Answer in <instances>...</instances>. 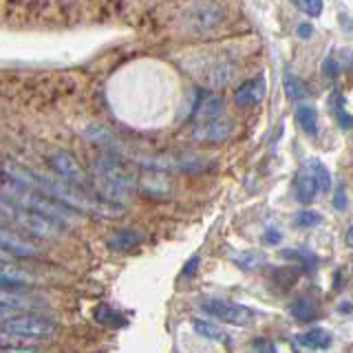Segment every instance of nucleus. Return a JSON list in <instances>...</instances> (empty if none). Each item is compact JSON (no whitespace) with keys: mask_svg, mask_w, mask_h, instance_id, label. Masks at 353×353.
Here are the masks:
<instances>
[{"mask_svg":"<svg viewBox=\"0 0 353 353\" xmlns=\"http://www.w3.org/2000/svg\"><path fill=\"white\" fill-rule=\"evenodd\" d=\"M0 174H3L5 183H14V185H22V188H31V190H40L44 194H49L53 199H58L64 205H69L77 212H88L102 219H119L124 216L126 208L124 203H115L108 201V199L102 196H91L88 190H82V188L71 185L58 179H51V176H42L36 174L22 165L14 163V161H3L0 163Z\"/></svg>","mask_w":353,"mask_h":353,"instance_id":"1","label":"nucleus"},{"mask_svg":"<svg viewBox=\"0 0 353 353\" xmlns=\"http://www.w3.org/2000/svg\"><path fill=\"white\" fill-rule=\"evenodd\" d=\"M93 185L102 199L124 203L137 188V176L132 174L115 152H102L93 159Z\"/></svg>","mask_w":353,"mask_h":353,"instance_id":"2","label":"nucleus"},{"mask_svg":"<svg viewBox=\"0 0 353 353\" xmlns=\"http://www.w3.org/2000/svg\"><path fill=\"white\" fill-rule=\"evenodd\" d=\"M3 196H7L9 201H14L22 208H29L33 212H40L44 216H49L53 221H58L62 225H75L80 223V212L69 205H64L58 199H53L49 194H44L40 190H31V188H22L14 183H5Z\"/></svg>","mask_w":353,"mask_h":353,"instance_id":"3","label":"nucleus"},{"mask_svg":"<svg viewBox=\"0 0 353 353\" xmlns=\"http://www.w3.org/2000/svg\"><path fill=\"white\" fill-rule=\"evenodd\" d=\"M0 214L7 219V223H16L20 230H25L38 239H55L62 232V223H58V221L9 201L3 194H0Z\"/></svg>","mask_w":353,"mask_h":353,"instance_id":"4","label":"nucleus"},{"mask_svg":"<svg viewBox=\"0 0 353 353\" xmlns=\"http://www.w3.org/2000/svg\"><path fill=\"white\" fill-rule=\"evenodd\" d=\"M143 168H152V170H161V172H185V174H194V172H205L210 170V161L205 154L199 152H165V154H154V157H132Z\"/></svg>","mask_w":353,"mask_h":353,"instance_id":"5","label":"nucleus"},{"mask_svg":"<svg viewBox=\"0 0 353 353\" xmlns=\"http://www.w3.org/2000/svg\"><path fill=\"white\" fill-rule=\"evenodd\" d=\"M194 73L199 75L210 91L225 88L234 82L239 73L236 64L230 58H219V55H194Z\"/></svg>","mask_w":353,"mask_h":353,"instance_id":"6","label":"nucleus"},{"mask_svg":"<svg viewBox=\"0 0 353 353\" xmlns=\"http://www.w3.org/2000/svg\"><path fill=\"white\" fill-rule=\"evenodd\" d=\"M3 329L14 331V334H22L33 340H44L58 331V323L40 314H18L16 318L3 323Z\"/></svg>","mask_w":353,"mask_h":353,"instance_id":"7","label":"nucleus"},{"mask_svg":"<svg viewBox=\"0 0 353 353\" xmlns=\"http://www.w3.org/2000/svg\"><path fill=\"white\" fill-rule=\"evenodd\" d=\"M51 168L53 172L60 176L62 181L66 183H71V185H77V188H82V190H91L93 185V179L88 176V172L80 165V161H77L71 152H66V150H55L51 154Z\"/></svg>","mask_w":353,"mask_h":353,"instance_id":"8","label":"nucleus"},{"mask_svg":"<svg viewBox=\"0 0 353 353\" xmlns=\"http://www.w3.org/2000/svg\"><path fill=\"white\" fill-rule=\"evenodd\" d=\"M232 132H234V121L223 115L208 121H196V126L190 130V139L199 146H221L232 137Z\"/></svg>","mask_w":353,"mask_h":353,"instance_id":"9","label":"nucleus"},{"mask_svg":"<svg viewBox=\"0 0 353 353\" xmlns=\"http://www.w3.org/2000/svg\"><path fill=\"white\" fill-rule=\"evenodd\" d=\"M225 20V11L221 9L214 3H201L196 5L194 9L188 11L185 16V27L190 29L192 33H210L214 31L216 27L223 25Z\"/></svg>","mask_w":353,"mask_h":353,"instance_id":"10","label":"nucleus"},{"mask_svg":"<svg viewBox=\"0 0 353 353\" xmlns=\"http://www.w3.org/2000/svg\"><path fill=\"white\" fill-rule=\"evenodd\" d=\"M203 312L210 314L212 318H216V320H223V323H228V325H234V327H248L254 320L252 309L236 305V303H225V301L203 303Z\"/></svg>","mask_w":353,"mask_h":353,"instance_id":"11","label":"nucleus"},{"mask_svg":"<svg viewBox=\"0 0 353 353\" xmlns=\"http://www.w3.org/2000/svg\"><path fill=\"white\" fill-rule=\"evenodd\" d=\"M137 188L152 199H168L172 194V181L168 172L152 170V168H146V172H141V176H137Z\"/></svg>","mask_w":353,"mask_h":353,"instance_id":"12","label":"nucleus"},{"mask_svg":"<svg viewBox=\"0 0 353 353\" xmlns=\"http://www.w3.org/2000/svg\"><path fill=\"white\" fill-rule=\"evenodd\" d=\"M0 245L14 254L16 259H33L40 254V250L33 245L31 241H27L25 236H20L18 232H11L7 228H0Z\"/></svg>","mask_w":353,"mask_h":353,"instance_id":"13","label":"nucleus"},{"mask_svg":"<svg viewBox=\"0 0 353 353\" xmlns=\"http://www.w3.org/2000/svg\"><path fill=\"white\" fill-rule=\"evenodd\" d=\"M223 115H225V102L216 93H203L194 102V113H192L194 121H208Z\"/></svg>","mask_w":353,"mask_h":353,"instance_id":"14","label":"nucleus"},{"mask_svg":"<svg viewBox=\"0 0 353 353\" xmlns=\"http://www.w3.org/2000/svg\"><path fill=\"white\" fill-rule=\"evenodd\" d=\"M263 97H265L263 77H256V80H250L245 84H241L234 91V102H236V106H243V108L261 104Z\"/></svg>","mask_w":353,"mask_h":353,"instance_id":"15","label":"nucleus"},{"mask_svg":"<svg viewBox=\"0 0 353 353\" xmlns=\"http://www.w3.org/2000/svg\"><path fill=\"white\" fill-rule=\"evenodd\" d=\"M296 119H298V126H301V130L307 137H318V110L314 104H309V102L298 104Z\"/></svg>","mask_w":353,"mask_h":353,"instance_id":"16","label":"nucleus"},{"mask_svg":"<svg viewBox=\"0 0 353 353\" xmlns=\"http://www.w3.org/2000/svg\"><path fill=\"white\" fill-rule=\"evenodd\" d=\"M318 183L314 179V174L309 172L307 168L301 170V174L296 176V199H298V203H312L316 194H318Z\"/></svg>","mask_w":353,"mask_h":353,"instance_id":"17","label":"nucleus"},{"mask_svg":"<svg viewBox=\"0 0 353 353\" xmlns=\"http://www.w3.org/2000/svg\"><path fill=\"white\" fill-rule=\"evenodd\" d=\"M141 241H143L141 232H137V230H119L108 239V248L115 250V252H128V250H135Z\"/></svg>","mask_w":353,"mask_h":353,"instance_id":"18","label":"nucleus"},{"mask_svg":"<svg viewBox=\"0 0 353 353\" xmlns=\"http://www.w3.org/2000/svg\"><path fill=\"white\" fill-rule=\"evenodd\" d=\"M331 340H334V338H331V334L327 329H309V331H305L303 336H298V342H301L303 347L314 349V351L329 349Z\"/></svg>","mask_w":353,"mask_h":353,"instance_id":"19","label":"nucleus"},{"mask_svg":"<svg viewBox=\"0 0 353 353\" xmlns=\"http://www.w3.org/2000/svg\"><path fill=\"white\" fill-rule=\"evenodd\" d=\"M283 88H285V95L287 99H292V102H305V99L309 97V86L305 80H301V77H296L292 73H287L285 75V80H283Z\"/></svg>","mask_w":353,"mask_h":353,"instance_id":"20","label":"nucleus"},{"mask_svg":"<svg viewBox=\"0 0 353 353\" xmlns=\"http://www.w3.org/2000/svg\"><path fill=\"white\" fill-rule=\"evenodd\" d=\"M305 168L314 174V179L318 183V190L323 192V194H329L331 192V185H334V181H331V172L327 165L320 161V159H309L305 163Z\"/></svg>","mask_w":353,"mask_h":353,"instance_id":"21","label":"nucleus"},{"mask_svg":"<svg viewBox=\"0 0 353 353\" xmlns=\"http://www.w3.org/2000/svg\"><path fill=\"white\" fill-rule=\"evenodd\" d=\"M192 329H194L201 338H205V340L225 342V338H228V336H225V331H221L216 325L208 323V320H199V318H194V320H192Z\"/></svg>","mask_w":353,"mask_h":353,"instance_id":"22","label":"nucleus"},{"mask_svg":"<svg viewBox=\"0 0 353 353\" xmlns=\"http://www.w3.org/2000/svg\"><path fill=\"white\" fill-rule=\"evenodd\" d=\"M232 261H234L243 272H256L265 259L259 252H241V254H234Z\"/></svg>","mask_w":353,"mask_h":353,"instance_id":"23","label":"nucleus"},{"mask_svg":"<svg viewBox=\"0 0 353 353\" xmlns=\"http://www.w3.org/2000/svg\"><path fill=\"white\" fill-rule=\"evenodd\" d=\"M292 314H294V318L303 320V323H309V320L316 318L318 309H316V305L312 301H305V298H301V301H296L292 305Z\"/></svg>","mask_w":353,"mask_h":353,"instance_id":"24","label":"nucleus"},{"mask_svg":"<svg viewBox=\"0 0 353 353\" xmlns=\"http://www.w3.org/2000/svg\"><path fill=\"white\" fill-rule=\"evenodd\" d=\"M320 221H323V216L314 212V210H301V212L296 214L298 228H316V225H320Z\"/></svg>","mask_w":353,"mask_h":353,"instance_id":"25","label":"nucleus"},{"mask_svg":"<svg viewBox=\"0 0 353 353\" xmlns=\"http://www.w3.org/2000/svg\"><path fill=\"white\" fill-rule=\"evenodd\" d=\"M283 256L285 259H298L307 270L316 268V256H314L312 252H307V250H290V252H283Z\"/></svg>","mask_w":353,"mask_h":353,"instance_id":"26","label":"nucleus"},{"mask_svg":"<svg viewBox=\"0 0 353 353\" xmlns=\"http://www.w3.org/2000/svg\"><path fill=\"white\" fill-rule=\"evenodd\" d=\"M296 5L301 7L309 18L323 16V9H325V3H323V0H296Z\"/></svg>","mask_w":353,"mask_h":353,"instance_id":"27","label":"nucleus"},{"mask_svg":"<svg viewBox=\"0 0 353 353\" xmlns=\"http://www.w3.org/2000/svg\"><path fill=\"white\" fill-rule=\"evenodd\" d=\"M95 316H97V320L102 325H121V316H117L115 312H110L108 307H99Z\"/></svg>","mask_w":353,"mask_h":353,"instance_id":"28","label":"nucleus"},{"mask_svg":"<svg viewBox=\"0 0 353 353\" xmlns=\"http://www.w3.org/2000/svg\"><path fill=\"white\" fill-rule=\"evenodd\" d=\"M199 265H201V256H199V254H194V256L185 263V268L181 270V276H185V279H192V276L199 272Z\"/></svg>","mask_w":353,"mask_h":353,"instance_id":"29","label":"nucleus"},{"mask_svg":"<svg viewBox=\"0 0 353 353\" xmlns=\"http://www.w3.org/2000/svg\"><path fill=\"white\" fill-rule=\"evenodd\" d=\"M18 314H22L20 309L11 307V305H5V303H0V323H7V320L16 318Z\"/></svg>","mask_w":353,"mask_h":353,"instance_id":"30","label":"nucleus"},{"mask_svg":"<svg viewBox=\"0 0 353 353\" xmlns=\"http://www.w3.org/2000/svg\"><path fill=\"white\" fill-rule=\"evenodd\" d=\"M338 64H336V58H334V55H329V58L325 60V64H323V73L329 77V80H334V77L338 75Z\"/></svg>","mask_w":353,"mask_h":353,"instance_id":"31","label":"nucleus"},{"mask_svg":"<svg viewBox=\"0 0 353 353\" xmlns=\"http://www.w3.org/2000/svg\"><path fill=\"white\" fill-rule=\"evenodd\" d=\"M334 205L336 210H347V192H345V185H338V190H336V199H334Z\"/></svg>","mask_w":353,"mask_h":353,"instance_id":"32","label":"nucleus"},{"mask_svg":"<svg viewBox=\"0 0 353 353\" xmlns=\"http://www.w3.org/2000/svg\"><path fill=\"white\" fill-rule=\"evenodd\" d=\"M0 353H42V351L33 349L29 345H22V347H0Z\"/></svg>","mask_w":353,"mask_h":353,"instance_id":"33","label":"nucleus"},{"mask_svg":"<svg viewBox=\"0 0 353 353\" xmlns=\"http://www.w3.org/2000/svg\"><path fill=\"white\" fill-rule=\"evenodd\" d=\"M281 232L279 230H268V232H265V241H268V243H272V245H276V243H281Z\"/></svg>","mask_w":353,"mask_h":353,"instance_id":"34","label":"nucleus"},{"mask_svg":"<svg viewBox=\"0 0 353 353\" xmlns=\"http://www.w3.org/2000/svg\"><path fill=\"white\" fill-rule=\"evenodd\" d=\"M312 31H314L312 25H301V27H298V36H301V38H312Z\"/></svg>","mask_w":353,"mask_h":353,"instance_id":"35","label":"nucleus"},{"mask_svg":"<svg viewBox=\"0 0 353 353\" xmlns=\"http://www.w3.org/2000/svg\"><path fill=\"white\" fill-rule=\"evenodd\" d=\"M256 349H261L263 353H270L272 351V345H270V342H265V340H259L256 342Z\"/></svg>","mask_w":353,"mask_h":353,"instance_id":"36","label":"nucleus"},{"mask_svg":"<svg viewBox=\"0 0 353 353\" xmlns=\"http://www.w3.org/2000/svg\"><path fill=\"white\" fill-rule=\"evenodd\" d=\"M345 241H347V245H349V248H353V225L347 230V236H345Z\"/></svg>","mask_w":353,"mask_h":353,"instance_id":"37","label":"nucleus"}]
</instances>
